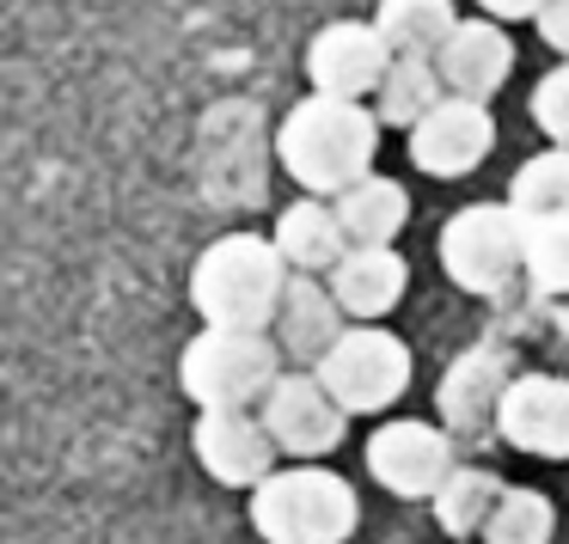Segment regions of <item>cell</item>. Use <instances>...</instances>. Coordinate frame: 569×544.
Instances as JSON below:
<instances>
[{"instance_id":"3957f363","label":"cell","mask_w":569,"mask_h":544,"mask_svg":"<svg viewBox=\"0 0 569 544\" xmlns=\"http://www.w3.org/2000/svg\"><path fill=\"white\" fill-rule=\"evenodd\" d=\"M356 514H361L356 490L337 471H319V465L276 471L251 495V526L270 544H343L356 532Z\"/></svg>"},{"instance_id":"277c9868","label":"cell","mask_w":569,"mask_h":544,"mask_svg":"<svg viewBox=\"0 0 569 544\" xmlns=\"http://www.w3.org/2000/svg\"><path fill=\"white\" fill-rule=\"evenodd\" d=\"M441 263L466 294H496L508 275L527 270V214L515 202H471L447 221Z\"/></svg>"},{"instance_id":"e0dca14e","label":"cell","mask_w":569,"mask_h":544,"mask_svg":"<svg viewBox=\"0 0 569 544\" xmlns=\"http://www.w3.org/2000/svg\"><path fill=\"white\" fill-rule=\"evenodd\" d=\"M373 31L386 38L392 56H422V62H429V50L435 56L447 50V38L459 31V19H453V0H380Z\"/></svg>"},{"instance_id":"ac0fdd59","label":"cell","mask_w":569,"mask_h":544,"mask_svg":"<svg viewBox=\"0 0 569 544\" xmlns=\"http://www.w3.org/2000/svg\"><path fill=\"white\" fill-rule=\"evenodd\" d=\"M410 214V197L392 184V178H361L356 190L337 197V221H343L349 245H392V233L405 226Z\"/></svg>"},{"instance_id":"7a4b0ae2","label":"cell","mask_w":569,"mask_h":544,"mask_svg":"<svg viewBox=\"0 0 569 544\" xmlns=\"http://www.w3.org/2000/svg\"><path fill=\"white\" fill-rule=\"evenodd\" d=\"M190 294L209 331H263L288 300V258L276 251V239L227 233L197 258Z\"/></svg>"},{"instance_id":"30bf717a","label":"cell","mask_w":569,"mask_h":544,"mask_svg":"<svg viewBox=\"0 0 569 544\" xmlns=\"http://www.w3.org/2000/svg\"><path fill=\"white\" fill-rule=\"evenodd\" d=\"M276 453L282 446L270 441L263 416H246V410H202L197 416V459L209 465L214 483H233V490H258V483L276 477Z\"/></svg>"},{"instance_id":"2e32d148","label":"cell","mask_w":569,"mask_h":544,"mask_svg":"<svg viewBox=\"0 0 569 544\" xmlns=\"http://www.w3.org/2000/svg\"><path fill=\"white\" fill-rule=\"evenodd\" d=\"M276 251L288 258V270H337L349 258V233L337 221V209L325 202H295L276 221Z\"/></svg>"},{"instance_id":"8fae6325","label":"cell","mask_w":569,"mask_h":544,"mask_svg":"<svg viewBox=\"0 0 569 544\" xmlns=\"http://www.w3.org/2000/svg\"><path fill=\"white\" fill-rule=\"evenodd\" d=\"M496 429L508 446L539 459H569V380L551 373H527V380H508V397L496 410Z\"/></svg>"},{"instance_id":"52a82bcc","label":"cell","mask_w":569,"mask_h":544,"mask_svg":"<svg viewBox=\"0 0 569 544\" xmlns=\"http://www.w3.org/2000/svg\"><path fill=\"white\" fill-rule=\"evenodd\" d=\"M343 422H349V410L325 392L319 373H282L276 392L263 397V429H270V441L295 459L331 453V446L343 441Z\"/></svg>"},{"instance_id":"d6986e66","label":"cell","mask_w":569,"mask_h":544,"mask_svg":"<svg viewBox=\"0 0 569 544\" xmlns=\"http://www.w3.org/2000/svg\"><path fill=\"white\" fill-rule=\"evenodd\" d=\"M441 68L435 62H422V56H398L392 62V74H386V87L373 92L380 99V123H398V129H417V123H429L435 111H441Z\"/></svg>"},{"instance_id":"5bb4252c","label":"cell","mask_w":569,"mask_h":544,"mask_svg":"<svg viewBox=\"0 0 569 544\" xmlns=\"http://www.w3.org/2000/svg\"><path fill=\"white\" fill-rule=\"evenodd\" d=\"M405 282H410V270L392 245H361L331 270V300L349 319H380V312H392L405 300Z\"/></svg>"},{"instance_id":"7c38bea8","label":"cell","mask_w":569,"mask_h":544,"mask_svg":"<svg viewBox=\"0 0 569 544\" xmlns=\"http://www.w3.org/2000/svg\"><path fill=\"white\" fill-rule=\"evenodd\" d=\"M496 129H490V111L471 99H447L429 123L410 129V160L435 178H466L471 165L490 153Z\"/></svg>"},{"instance_id":"ffe728a7","label":"cell","mask_w":569,"mask_h":544,"mask_svg":"<svg viewBox=\"0 0 569 544\" xmlns=\"http://www.w3.org/2000/svg\"><path fill=\"white\" fill-rule=\"evenodd\" d=\"M502 397H508V385H502V355H466L453 373H447V385H441V410H447V422L453 429H483V416L490 410H502Z\"/></svg>"},{"instance_id":"cb8c5ba5","label":"cell","mask_w":569,"mask_h":544,"mask_svg":"<svg viewBox=\"0 0 569 544\" xmlns=\"http://www.w3.org/2000/svg\"><path fill=\"white\" fill-rule=\"evenodd\" d=\"M551 526H557V514L539 490H508L502 507L490 514V532H483V538L490 544H551Z\"/></svg>"},{"instance_id":"7402d4cb","label":"cell","mask_w":569,"mask_h":544,"mask_svg":"<svg viewBox=\"0 0 569 544\" xmlns=\"http://www.w3.org/2000/svg\"><path fill=\"white\" fill-rule=\"evenodd\" d=\"M527 275L539 294H569V214H527Z\"/></svg>"},{"instance_id":"484cf974","label":"cell","mask_w":569,"mask_h":544,"mask_svg":"<svg viewBox=\"0 0 569 544\" xmlns=\"http://www.w3.org/2000/svg\"><path fill=\"white\" fill-rule=\"evenodd\" d=\"M539 31H545V43H551V50L569 56V0H551V7H545V13H539Z\"/></svg>"},{"instance_id":"9a60e30c","label":"cell","mask_w":569,"mask_h":544,"mask_svg":"<svg viewBox=\"0 0 569 544\" xmlns=\"http://www.w3.org/2000/svg\"><path fill=\"white\" fill-rule=\"evenodd\" d=\"M337 300L325 294V288H312L307 275H295L288 282V300L282 312H276V331H282V349L295 361H325L337 349V336H343V319H337Z\"/></svg>"},{"instance_id":"4316f807","label":"cell","mask_w":569,"mask_h":544,"mask_svg":"<svg viewBox=\"0 0 569 544\" xmlns=\"http://www.w3.org/2000/svg\"><path fill=\"white\" fill-rule=\"evenodd\" d=\"M478 7H483L490 19H539L551 0H478Z\"/></svg>"},{"instance_id":"d4e9b609","label":"cell","mask_w":569,"mask_h":544,"mask_svg":"<svg viewBox=\"0 0 569 544\" xmlns=\"http://www.w3.org/2000/svg\"><path fill=\"white\" fill-rule=\"evenodd\" d=\"M532 117H539V129L557 141V148H569V68H557V74L539 80V92H532Z\"/></svg>"},{"instance_id":"603a6c76","label":"cell","mask_w":569,"mask_h":544,"mask_svg":"<svg viewBox=\"0 0 569 544\" xmlns=\"http://www.w3.org/2000/svg\"><path fill=\"white\" fill-rule=\"evenodd\" d=\"M520 214H569V148L539 153L515 172V190H508Z\"/></svg>"},{"instance_id":"9c48e42d","label":"cell","mask_w":569,"mask_h":544,"mask_svg":"<svg viewBox=\"0 0 569 544\" xmlns=\"http://www.w3.org/2000/svg\"><path fill=\"white\" fill-rule=\"evenodd\" d=\"M398 56L386 50V38L373 26H325L307 50V74L325 99H349L356 104L361 92H380L386 74H392Z\"/></svg>"},{"instance_id":"6da1fadb","label":"cell","mask_w":569,"mask_h":544,"mask_svg":"<svg viewBox=\"0 0 569 544\" xmlns=\"http://www.w3.org/2000/svg\"><path fill=\"white\" fill-rule=\"evenodd\" d=\"M276 148H282V165L307 190H319V197H343V190H356L361 178H373L368 165H373V148H380V117H368L361 104H349V99H325V92H312L307 104L288 111Z\"/></svg>"},{"instance_id":"4fadbf2b","label":"cell","mask_w":569,"mask_h":544,"mask_svg":"<svg viewBox=\"0 0 569 544\" xmlns=\"http://www.w3.org/2000/svg\"><path fill=\"white\" fill-rule=\"evenodd\" d=\"M441 80L453 87V99H471L483 104L490 92H502L508 68H515V43H508L502 26H490V19H471V26H459L453 38H447L441 50Z\"/></svg>"},{"instance_id":"ba28073f","label":"cell","mask_w":569,"mask_h":544,"mask_svg":"<svg viewBox=\"0 0 569 544\" xmlns=\"http://www.w3.org/2000/svg\"><path fill=\"white\" fill-rule=\"evenodd\" d=\"M368 471L392 495H441L453 477V446L429 422H386L368 441Z\"/></svg>"},{"instance_id":"44dd1931","label":"cell","mask_w":569,"mask_h":544,"mask_svg":"<svg viewBox=\"0 0 569 544\" xmlns=\"http://www.w3.org/2000/svg\"><path fill=\"white\" fill-rule=\"evenodd\" d=\"M502 483L490 477V471L478 465H459L453 477H447V490L435 495V514H441V526L453 532V538H471V532H490V514L502 507Z\"/></svg>"},{"instance_id":"8992f818","label":"cell","mask_w":569,"mask_h":544,"mask_svg":"<svg viewBox=\"0 0 569 544\" xmlns=\"http://www.w3.org/2000/svg\"><path fill=\"white\" fill-rule=\"evenodd\" d=\"M319 380L343 410H386L410 385V349L392 331L361 324V331L337 336V349L319 361Z\"/></svg>"},{"instance_id":"5b68a950","label":"cell","mask_w":569,"mask_h":544,"mask_svg":"<svg viewBox=\"0 0 569 544\" xmlns=\"http://www.w3.org/2000/svg\"><path fill=\"white\" fill-rule=\"evenodd\" d=\"M276 343L263 331H202L184 349V392L202 410H246L276 392Z\"/></svg>"}]
</instances>
